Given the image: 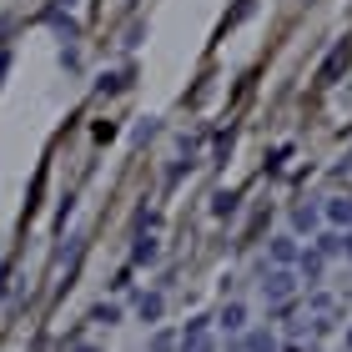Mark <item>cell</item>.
<instances>
[{
	"mask_svg": "<svg viewBox=\"0 0 352 352\" xmlns=\"http://www.w3.org/2000/svg\"><path fill=\"white\" fill-rule=\"evenodd\" d=\"M247 352H277V338H272V332H252V338H247Z\"/></svg>",
	"mask_w": 352,
	"mask_h": 352,
	"instance_id": "5b68a950",
	"label": "cell"
},
{
	"mask_svg": "<svg viewBox=\"0 0 352 352\" xmlns=\"http://www.w3.org/2000/svg\"><path fill=\"white\" fill-rule=\"evenodd\" d=\"M131 257H136L141 267H151V262H156V242H151V236H141V242H136V252H131Z\"/></svg>",
	"mask_w": 352,
	"mask_h": 352,
	"instance_id": "ba28073f",
	"label": "cell"
},
{
	"mask_svg": "<svg viewBox=\"0 0 352 352\" xmlns=\"http://www.w3.org/2000/svg\"><path fill=\"white\" fill-rule=\"evenodd\" d=\"M221 322H227L232 332H236V327H247V307H242V302H227V312H221Z\"/></svg>",
	"mask_w": 352,
	"mask_h": 352,
	"instance_id": "277c9868",
	"label": "cell"
},
{
	"mask_svg": "<svg viewBox=\"0 0 352 352\" xmlns=\"http://www.w3.org/2000/svg\"><path fill=\"white\" fill-rule=\"evenodd\" d=\"M292 272H272V277L262 282V292H267V302H282V297H292Z\"/></svg>",
	"mask_w": 352,
	"mask_h": 352,
	"instance_id": "6da1fadb",
	"label": "cell"
},
{
	"mask_svg": "<svg viewBox=\"0 0 352 352\" xmlns=\"http://www.w3.org/2000/svg\"><path fill=\"white\" fill-rule=\"evenodd\" d=\"M96 322H106V327L121 322V307H96Z\"/></svg>",
	"mask_w": 352,
	"mask_h": 352,
	"instance_id": "7c38bea8",
	"label": "cell"
},
{
	"mask_svg": "<svg viewBox=\"0 0 352 352\" xmlns=\"http://www.w3.org/2000/svg\"><path fill=\"white\" fill-rule=\"evenodd\" d=\"M212 212H217V217H232V212H236V197H232V191H217V197H212Z\"/></svg>",
	"mask_w": 352,
	"mask_h": 352,
	"instance_id": "8992f818",
	"label": "cell"
},
{
	"mask_svg": "<svg viewBox=\"0 0 352 352\" xmlns=\"http://www.w3.org/2000/svg\"><path fill=\"white\" fill-rule=\"evenodd\" d=\"M292 227H297V232H312V227H317V212H312V206H297V212H292Z\"/></svg>",
	"mask_w": 352,
	"mask_h": 352,
	"instance_id": "52a82bcc",
	"label": "cell"
},
{
	"mask_svg": "<svg viewBox=\"0 0 352 352\" xmlns=\"http://www.w3.org/2000/svg\"><path fill=\"white\" fill-rule=\"evenodd\" d=\"M302 277H322V257H317V252H307V257H302Z\"/></svg>",
	"mask_w": 352,
	"mask_h": 352,
	"instance_id": "30bf717a",
	"label": "cell"
},
{
	"mask_svg": "<svg viewBox=\"0 0 352 352\" xmlns=\"http://www.w3.org/2000/svg\"><path fill=\"white\" fill-rule=\"evenodd\" d=\"M327 217L338 221V227H352V197H338V201H327Z\"/></svg>",
	"mask_w": 352,
	"mask_h": 352,
	"instance_id": "7a4b0ae2",
	"label": "cell"
},
{
	"mask_svg": "<svg viewBox=\"0 0 352 352\" xmlns=\"http://www.w3.org/2000/svg\"><path fill=\"white\" fill-rule=\"evenodd\" d=\"M136 312H141V322H156V317H162V297H156V292H146V297L136 302Z\"/></svg>",
	"mask_w": 352,
	"mask_h": 352,
	"instance_id": "3957f363",
	"label": "cell"
},
{
	"mask_svg": "<svg viewBox=\"0 0 352 352\" xmlns=\"http://www.w3.org/2000/svg\"><path fill=\"white\" fill-rule=\"evenodd\" d=\"M272 257H277V262H292V257H297L292 236H282V242H272Z\"/></svg>",
	"mask_w": 352,
	"mask_h": 352,
	"instance_id": "9c48e42d",
	"label": "cell"
},
{
	"mask_svg": "<svg viewBox=\"0 0 352 352\" xmlns=\"http://www.w3.org/2000/svg\"><path fill=\"white\" fill-rule=\"evenodd\" d=\"M182 352H217V347H212V338L201 332V338H186V347H182Z\"/></svg>",
	"mask_w": 352,
	"mask_h": 352,
	"instance_id": "8fae6325",
	"label": "cell"
},
{
	"mask_svg": "<svg viewBox=\"0 0 352 352\" xmlns=\"http://www.w3.org/2000/svg\"><path fill=\"white\" fill-rule=\"evenodd\" d=\"M176 342H171V332H156V338H151V352H171Z\"/></svg>",
	"mask_w": 352,
	"mask_h": 352,
	"instance_id": "4fadbf2b",
	"label": "cell"
},
{
	"mask_svg": "<svg viewBox=\"0 0 352 352\" xmlns=\"http://www.w3.org/2000/svg\"><path fill=\"white\" fill-rule=\"evenodd\" d=\"M347 166H352V156H347Z\"/></svg>",
	"mask_w": 352,
	"mask_h": 352,
	"instance_id": "9a60e30c",
	"label": "cell"
},
{
	"mask_svg": "<svg viewBox=\"0 0 352 352\" xmlns=\"http://www.w3.org/2000/svg\"><path fill=\"white\" fill-rule=\"evenodd\" d=\"M76 352H96V347H76Z\"/></svg>",
	"mask_w": 352,
	"mask_h": 352,
	"instance_id": "5bb4252c",
	"label": "cell"
}]
</instances>
